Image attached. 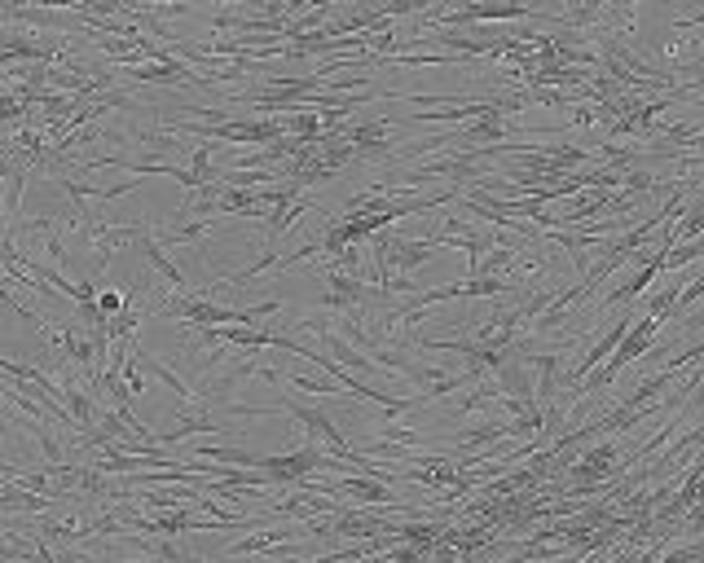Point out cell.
<instances>
[{
	"label": "cell",
	"mask_w": 704,
	"mask_h": 563,
	"mask_svg": "<svg viewBox=\"0 0 704 563\" xmlns=\"http://www.w3.org/2000/svg\"><path fill=\"white\" fill-rule=\"evenodd\" d=\"M682 291H687V286H682V282H669L660 295H652V304H647V313L660 317V322H665V313L674 317V308H678V295H682Z\"/></svg>",
	"instance_id": "obj_5"
},
{
	"label": "cell",
	"mask_w": 704,
	"mask_h": 563,
	"mask_svg": "<svg viewBox=\"0 0 704 563\" xmlns=\"http://www.w3.org/2000/svg\"><path fill=\"white\" fill-rule=\"evenodd\" d=\"M97 308H102L106 317H115V313H124L128 308V300L119 291H110V286H102V295H97Z\"/></svg>",
	"instance_id": "obj_6"
},
{
	"label": "cell",
	"mask_w": 704,
	"mask_h": 563,
	"mask_svg": "<svg viewBox=\"0 0 704 563\" xmlns=\"http://www.w3.org/2000/svg\"><path fill=\"white\" fill-rule=\"evenodd\" d=\"M137 247H141V256L150 260V269L159 273V278L168 282V286H176V291H181V286H185V273H181V264H176V260H168V251H163V242L154 238V229H146V238H141Z\"/></svg>",
	"instance_id": "obj_4"
},
{
	"label": "cell",
	"mask_w": 704,
	"mask_h": 563,
	"mask_svg": "<svg viewBox=\"0 0 704 563\" xmlns=\"http://www.w3.org/2000/svg\"><path fill=\"white\" fill-rule=\"evenodd\" d=\"M691 414H704V374H700V383H696V392H691L687 396V410H682L678 418H682V423H687V418Z\"/></svg>",
	"instance_id": "obj_7"
},
{
	"label": "cell",
	"mask_w": 704,
	"mask_h": 563,
	"mask_svg": "<svg viewBox=\"0 0 704 563\" xmlns=\"http://www.w3.org/2000/svg\"><path fill=\"white\" fill-rule=\"evenodd\" d=\"M630 326H634V308H625V313L616 317V322H612L608 330H599V335H594L590 352H581V357H577V361H572V366H568V374H564V388H577V383L586 379L590 370H599L603 361H608L612 352L621 348V339L630 335Z\"/></svg>",
	"instance_id": "obj_1"
},
{
	"label": "cell",
	"mask_w": 704,
	"mask_h": 563,
	"mask_svg": "<svg viewBox=\"0 0 704 563\" xmlns=\"http://www.w3.org/2000/svg\"><path fill=\"white\" fill-rule=\"evenodd\" d=\"M344 137L357 150V163H388L392 168V154H396V124L392 119H370V124H352L344 128Z\"/></svg>",
	"instance_id": "obj_2"
},
{
	"label": "cell",
	"mask_w": 704,
	"mask_h": 563,
	"mask_svg": "<svg viewBox=\"0 0 704 563\" xmlns=\"http://www.w3.org/2000/svg\"><path fill=\"white\" fill-rule=\"evenodd\" d=\"M146 229L150 225H102V220H93V225H88V247H93L97 269L115 260L119 247H137V242L146 238Z\"/></svg>",
	"instance_id": "obj_3"
}]
</instances>
